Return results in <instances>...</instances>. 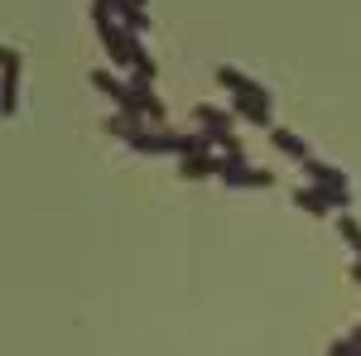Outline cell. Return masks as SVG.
Wrapping results in <instances>:
<instances>
[{"mask_svg": "<svg viewBox=\"0 0 361 356\" xmlns=\"http://www.w3.org/2000/svg\"><path fill=\"white\" fill-rule=\"evenodd\" d=\"M217 82L231 92V102H236V116H246L250 125H270L275 121V106H270V92L246 78V73H236V68H217Z\"/></svg>", "mask_w": 361, "mask_h": 356, "instance_id": "6da1fadb", "label": "cell"}, {"mask_svg": "<svg viewBox=\"0 0 361 356\" xmlns=\"http://www.w3.org/2000/svg\"><path fill=\"white\" fill-rule=\"evenodd\" d=\"M197 135L207 140V145H222L226 154H241V145H236V125H231V116L217 106H197Z\"/></svg>", "mask_w": 361, "mask_h": 356, "instance_id": "7a4b0ae2", "label": "cell"}, {"mask_svg": "<svg viewBox=\"0 0 361 356\" xmlns=\"http://www.w3.org/2000/svg\"><path fill=\"white\" fill-rule=\"evenodd\" d=\"M222 183H231V188H270L275 183V173H265V168H250L241 154H226L222 159V173H217Z\"/></svg>", "mask_w": 361, "mask_h": 356, "instance_id": "3957f363", "label": "cell"}, {"mask_svg": "<svg viewBox=\"0 0 361 356\" xmlns=\"http://www.w3.org/2000/svg\"><path fill=\"white\" fill-rule=\"evenodd\" d=\"M294 202L304 207L308 217H328V212H342L347 207V192H337V188H318V183H308V188L294 192Z\"/></svg>", "mask_w": 361, "mask_h": 356, "instance_id": "277c9868", "label": "cell"}, {"mask_svg": "<svg viewBox=\"0 0 361 356\" xmlns=\"http://www.w3.org/2000/svg\"><path fill=\"white\" fill-rule=\"evenodd\" d=\"M5 82H0V116H15V102H20V58H5Z\"/></svg>", "mask_w": 361, "mask_h": 356, "instance_id": "5b68a950", "label": "cell"}, {"mask_svg": "<svg viewBox=\"0 0 361 356\" xmlns=\"http://www.w3.org/2000/svg\"><path fill=\"white\" fill-rule=\"evenodd\" d=\"M183 178H212V173H222V159L212 154V149H202V154H188L183 164H178Z\"/></svg>", "mask_w": 361, "mask_h": 356, "instance_id": "8992f818", "label": "cell"}, {"mask_svg": "<svg viewBox=\"0 0 361 356\" xmlns=\"http://www.w3.org/2000/svg\"><path fill=\"white\" fill-rule=\"evenodd\" d=\"M308 168V183H318V188H337V192H347V173H337L333 164H318V159H304Z\"/></svg>", "mask_w": 361, "mask_h": 356, "instance_id": "52a82bcc", "label": "cell"}, {"mask_svg": "<svg viewBox=\"0 0 361 356\" xmlns=\"http://www.w3.org/2000/svg\"><path fill=\"white\" fill-rule=\"evenodd\" d=\"M270 140H275V149H284V154H294L299 164L308 159V145H304L299 135H294V130H279V125H270Z\"/></svg>", "mask_w": 361, "mask_h": 356, "instance_id": "ba28073f", "label": "cell"}, {"mask_svg": "<svg viewBox=\"0 0 361 356\" xmlns=\"http://www.w3.org/2000/svg\"><path fill=\"white\" fill-rule=\"evenodd\" d=\"M352 274H357V284H361V260H357V265H352Z\"/></svg>", "mask_w": 361, "mask_h": 356, "instance_id": "9c48e42d", "label": "cell"}]
</instances>
